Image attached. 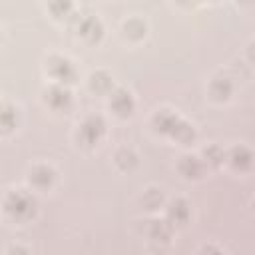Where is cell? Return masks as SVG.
I'll use <instances>...</instances> for the list:
<instances>
[{"instance_id":"d6986e66","label":"cell","mask_w":255,"mask_h":255,"mask_svg":"<svg viewBox=\"0 0 255 255\" xmlns=\"http://www.w3.org/2000/svg\"><path fill=\"white\" fill-rule=\"evenodd\" d=\"M12 255H26V251H22V249H12Z\"/></svg>"},{"instance_id":"52a82bcc","label":"cell","mask_w":255,"mask_h":255,"mask_svg":"<svg viewBox=\"0 0 255 255\" xmlns=\"http://www.w3.org/2000/svg\"><path fill=\"white\" fill-rule=\"evenodd\" d=\"M52 177H54V173H52V169L50 167H46V165H38L34 171H32V175H30V179L36 183V185H48L50 181H52Z\"/></svg>"},{"instance_id":"8fae6325","label":"cell","mask_w":255,"mask_h":255,"mask_svg":"<svg viewBox=\"0 0 255 255\" xmlns=\"http://www.w3.org/2000/svg\"><path fill=\"white\" fill-rule=\"evenodd\" d=\"M211 90H213V94H215L217 98H227L229 92H231V84H229L225 78H217V80L213 82Z\"/></svg>"},{"instance_id":"ac0fdd59","label":"cell","mask_w":255,"mask_h":255,"mask_svg":"<svg viewBox=\"0 0 255 255\" xmlns=\"http://www.w3.org/2000/svg\"><path fill=\"white\" fill-rule=\"evenodd\" d=\"M203 255H221L219 251H215L213 247H207V249H203Z\"/></svg>"},{"instance_id":"2e32d148","label":"cell","mask_w":255,"mask_h":255,"mask_svg":"<svg viewBox=\"0 0 255 255\" xmlns=\"http://www.w3.org/2000/svg\"><path fill=\"white\" fill-rule=\"evenodd\" d=\"M205 157H207L211 163H219V161L223 159V153H221L215 145H211V147H207V149H205Z\"/></svg>"},{"instance_id":"9c48e42d","label":"cell","mask_w":255,"mask_h":255,"mask_svg":"<svg viewBox=\"0 0 255 255\" xmlns=\"http://www.w3.org/2000/svg\"><path fill=\"white\" fill-rule=\"evenodd\" d=\"M231 161H233V165H237V167H247V165L251 163V153H249L245 147H235V149L231 151Z\"/></svg>"},{"instance_id":"7a4b0ae2","label":"cell","mask_w":255,"mask_h":255,"mask_svg":"<svg viewBox=\"0 0 255 255\" xmlns=\"http://www.w3.org/2000/svg\"><path fill=\"white\" fill-rule=\"evenodd\" d=\"M6 209L16 217H28L30 213H34V199L20 191L10 193L6 199Z\"/></svg>"},{"instance_id":"6da1fadb","label":"cell","mask_w":255,"mask_h":255,"mask_svg":"<svg viewBox=\"0 0 255 255\" xmlns=\"http://www.w3.org/2000/svg\"><path fill=\"white\" fill-rule=\"evenodd\" d=\"M155 126H157V129H161L165 133H171L173 137H177L181 141H187V139L193 137V129L185 122H181L177 116H173L169 112L157 114L155 116Z\"/></svg>"},{"instance_id":"7c38bea8","label":"cell","mask_w":255,"mask_h":255,"mask_svg":"<svg viewBox=\"0 0 255 255\" xmlns=\"http://www.w3.org/2000/svg\"><path fill=\"white\" fill-rule=\"evenodd\" d=\"M14 122H16V114H14V110L12 108H2L0 110V128L2 129H10L12 126H14Z\"/></svg>"},{"instance_id":"30bf717a","label":"cell","mask_w":255,"mask_h":255,"mask_svg":"<svg viewBox=\"0 0 255 255\" xmlns=\"http://www.w3.org/2000/svg\"><path fill=\"white\" fill-rule=\"evenodd\" d=\"M179 167H181V171H183L185 175H189V177H191V175H193V177L199 175L201 169H203L201 163L197 161V157H183V161H181Z\"/></svg>"},{"instance_id":"e0dca14e","label":"cell","mask_w":255,"mask_h":255,"mask_svg":"<svg viewBox=\"0 0 255 255\" xmlns=\"http://www.w3.org/2000/svg\"><path fill=\"white\" fill-rule=\"evenodd\" d=\"M126 159H128V165H129V163H133V161H135V157H133V155H131V153H129V151H126V149H122V151H120V153H118V161H120V163H122V165H126Z\"/></svg>"},{"instance_id":"3957f363","label":"cell","mask_w":255,"mask_h":255,"mask_svg":"<svg viewBox=\"0 0 255 255\" xmlns=\"http://www.w3.org/2000/svg\"><path fill=\"white\" fill-rule=\"evenodd\" d=\"M102 133H104V120H102L100 116H90V118L82 124L80 137H82L86 143H94V141H98Z\"/></svg>"},{"instance_id":"8992f818","label":"cell","mask_w":255,"mask_h":255,"mask_svg":"<svg viewBox=\"0 0 255 255\" xmlns=\"http://www.w3.org/2000/svg\"><path fill=\"white\" fill-rule=\"evenodd\" d=\"M48 102L54 108H66L70 104V92L64 90V88H60V86H56V88H52L48 92Z\"/></svg>"},{"instance_id":"4fadbf2b","label":"cell","mask_w":255,"mask_h":255,"mask_svg":"<svg viewBox=\"0 0 255 255\" xmlns=\"http://www.w3.org/2000/svg\"><path fill=\"white\" fill-rule=\"evenodd\" d=\"M80 30H82V34H86V36H98L100 34V22L96 20V18H86L84 22H82V26H80Z\"/></svg>"},{"instance_id":"277c9868","label":"cell","mask_w":255,"mask_h":255,"mask_svg":"<svg viewBox=\"0 0 255 255\" xmlns=\"http://www.w3.org/2000/svg\"><path fill=\"white\" fill-rule=\"evenodd\" d=\"M50 70L58 80H70L74 76V68L66 58H52L50 60Z\"/></svg>"},{"instance_id":"9a60e30c","label":"cell","mask_w":255,"mask_h":255,"mask_svg":"<svg viewBox=\"0 0 255 255\" xmlns=\"http://www.w3.org/2000/svg\"><path fill=\"white\" fill-rule=\"evenodd\" d=\"M151 235L155 239H167L169 237V225H167V221H153Z\"/></svg>"},{"instance_id":"5bb4252c","label":"cell","mask_w":255,"mask_h":255,"mask_svg":"<svg viewBox=\"0 0 255 255\" xmlns=\"http://www.w3.org/2000/svg\"><path fill=\"white\" fill-rule=\"evenodd\" d=\"M92 86H94V88H98L100 92H104V90H108V88L112 86V80H110V76H108V74L98 72V74H94V76H92Z\"/></svg>"},{"instance_id":"5b68a950","label":"cell","mask_w":255,"mask_h":255,"mask_svg":"<svg viewBox=\"0 0 255 255\" xmlns=\"http://www.w3.org/2000/svg\"><path fill=\"white\" fill-rule=\"evenodd\" d=\"M112 106H114V110H116L118 114L126 116V114H129V112L133 110V100H131V96H129L128 92L118 90V92L112 96Z\"/></svg>"},{"instance_id":"ba28073f","label":"cell","mask_w":255,"mask_h":255,"mask_svg":"<svg viewBox=\"0 0 255 255\" xmlns=\"http://www.w3.org/2000/svg\"><path fill=\"white\" fill-rule=\"evenodd\" d=\"M187 203L183 199H175L171 205H169V217L175 219V221H183L187 217Z\"/></svg>"}]
</instances>
